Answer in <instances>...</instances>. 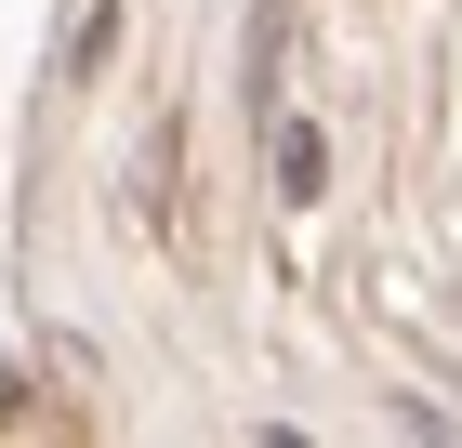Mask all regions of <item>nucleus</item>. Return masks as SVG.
Segmentation results:
<instances>
[{
    "instance_id": "nucleus-1",
    "label": "nucleus",
    "mask_w": 462,
    "mask_h": 448,
    "mask_svg": "<svg viewBox=\"0 0 462 448\" xmlns=\"http://www.w3.org/2000/svg\"><path fill=\"white\" fill-rule=\"evenodd\" d=\"M318 185H330V145L291 119V133H278V198H318Z\"/></svg>"
},
{
    "instance_id": "nucleus-2",
    "label": "nucleus",
    "mask_w": 462,
    "mask_h": 448,
    "mask_svg": "<svg viewBox=\"0 0 462 448\" xmlns=\"http://www.w3.org/2000/svg\"><path fill=\"white\" fill-rule=\"evenodd\" d=\"M106 53H119V0H93V14H79V27H67V79H93V67H106Z\"/></svg>"
}]
</instances>
